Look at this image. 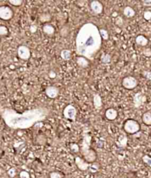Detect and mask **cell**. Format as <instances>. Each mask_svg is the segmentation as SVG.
I'll return each mask as SVG.
<instances>
[{
    "label": "cell",
    "mask_w": 151,
    "mask_h": 178,
    "mask_svg": "<svg viewBox=\"0 0 151 178\" xmlns=\"http://www.w3.org/2000/svg\"><path fill=\"white\" fill-rule=\"evenodd\" d=\"M123 13H124V15L126 17H128V18H132V17H133L135 16L136 12H135L134 9L132 8L131 7L127 6L123 10Z\"/></svg>",
    "instance_id": "ffe728a7"
},
{
    "label": "cell",
    "mask_w": 151,
    "mask_h": 178,
    "mask_svg": "<svg viewBox=\"0 0 151 178\" xmlns=\"http://www.w3.org/2000/svg\"><path fill=\"white\" fill-rule=\"evenodd\" d=\"M105 116L109 121H113L116 119L118 116V112L114 108H108L105 112Z\"/></svg>",
    "instance_id": "4fadbf2b"
},
{
    "label": "cell",
    "mask_w": 151,
    "mask_h": 178,
    "mask_svg": "<svg viewBox=\"0 0 151 178\" xmlns=\"http://www.w3.org/2000/svg\"><path fill=\"white\" fill-rule=\"evenodd\" d=\"M8 174L9 175V177H16V175L17 174L16 169L15 168H11V169L8 171Z\"/></svg>",
    "instance_id": "4dcf8cb0"
},
{
    "label": "cell",
    "mask_w": 151,
    "mask_h": 178,
    "mask_svg": "<svg viewBox=\"0 0 151 178\" xmlns=\"http://www.w3.org/2000/svg\"><path fill=\"white\" fill-rule=\"evenodd\" d=\"M142 75L145 78H146L148 80L151 81V71H143L142 72Z\"/></svg>",
    "instance_id": "1f68e13d"
},
{
    "label": "cell",
    "mask_w": 151,
    "mask_h": 178,
    "mask_svg": "<svg viewBox=\"0 0 151 178\" xmlns=\"http://www.w3.org/2000/svg\"><path fill=\"white\" fill-rule=\"evenodd\" d=\"M8 33H9V30H8V27L6 26L1 25L0 26V35L2 36L8 35Z\"/></svg>",
    "instance_id": "83f0119b"
},
{
    "label": "cell",
    "mask_w": 151,
    "mask_h": 178,
    "mask_svg": "<svg viewBox=\"0 0 151 178\" xmlns=\"http://www.w3.org/2000/svg\"><path fill=\"white\" fill-rule=\"evenodd\" d=\"M142 121L147 126H151V111H146L143 113L142 117Z\"/></svg>",
    "instance_id": "ac0fdd59"
},
{
    "label": "cell",
    "mask_w": 151,
    "mask_h": 178,
    "mask_svg": "<svg viewBox=\"0 0 151 178\" xmlns=\"http://www.w3.org/2000/svg\"><path fill=\"white\" fill-rule=\"evenodd\" d=\"M122 85L128 90H133L138 85V80L133 76H127L123 78Z\"/></svg>",
    "instance_id": "5b68a950"
},
{
    "label": "cell",
    "mask_w": 151,
    "mask_h": 178,
    "mask_svg": "<svg viewBox=\"0 0 151 178\" xmlns=\"http://www.w3.org/2000/svg\"><path fill=\"white\" fill-rule=\"evenodd\" d=\"M99 167H100V165L96 162H94V163H91V164H90L89 170L92 173H95L99 170Z\"/></svg>",
    "instance_id": "cb8c5ba5"
},
{
    "label": "cell",
    "mask_w": 151,
    "mask_h": 178,
    "mask_svg": "<svg viewBox=\"0 0 151 178\" xmlns=\"http://www.w3.org/2000/svg\"><path fill=\"white\" fill-rule=\"evenodd\" d=\"M144 18H145V20H147V21H149V20L151 19V11H145V13H144Z\"/></svg>",
    "instance_id": "836d02e7"
},
{
    "label": "cell",
    "mask_w": 151,
    "mask_h": 178,
    "mask_svg": "<svg viewBox=\"0 0 151 178\" xmlns=\"http://www.w3.org/2000/svg\"><path fill=\"white\" fill-rule=\"evenodd\" d=\"M100 35H101L102 38H103V40H108L109 34H108V33L107 30H105V29H100Z\"/></svg>",
    "instance_id": "484cf974"
},
{
    "label": "cell",
    "mask_w": 151,
    "mask_h": 178,
    "mask_svg": "<svg viewBox=\"0 0 151 178\" xmlns=\"http://www.w3.org/2000/svg\"><path fill=\"white\" fill-rule=\"evenodd\" d=\"M136 43H137L138 45L142 46V47H145V46L147 45L148 39L145 36L142 35H139L136 38Z\"/></svg>",
    "instance_id": "d6986e66"
},
{
    "label": "cell",
    "mask_w": 151,
    "mask_h": 178,
    "mask_svg": "<svg viewBox=\"0 0 151 178\" xmlns=\"http://www.w3.org/2000/svg\"><path fill=\"white\" fill-rule=\"evenodd\" d=\"M150 172H151V169H150Z\"/></svg>",
    "instance_id": "ab89813d"
},
{
    "label": "cell",
    "mask_w": 151,
    "mask_h": 178,
    "mask_svg": "<svg viewBox=\"0 0 151 178\" xmlns=\"http://www.w3.org/2000/svg\"><path fill=\"white\" fill-rule=\"evenodd\" d=\"M128 144V137L125 134H121L116 141V145L119 148H125Z\"/></svg>",
    "instance_id": "5bb4252c"
},
{
    "label": "cell",
    "mask_w": 151,
    "mask_h": 178,
    "mask_svg": "<svg viewBox=\"0 0 151 178\" xmlns=\"http://www.w3.org/2000/svg\"><path fill=\"white\" fill-rule=\"evenodd\" d=\"M30 31L31 32V33H35V32L37 31V26L35 25V24H33V25L30 26Z\"/></svg>",
    "instance_id": "8d00e7d4"
},
{
    "label": "cell",
    "mask_w": 151,
    "mask_h": 178,
    "mask_svg": "<svg viewBox=\"0 0 151 178\" xmlns=\"http://www.w3.org/2000/svg\"><path fill=\"white\" fill-rule=\"evenodd\" d=\"M142 160L147 166H148L149 167H151V157L147 155H145L142 156Z\"/></svg>",
    "instance_id": "4316f807"
},
{
    "label": "cell",
    "mask_w": 151,
    "mask_h": 178,
    "mask_svg": "<svg viewBox=\"0 0 151 178\" xmlns=\"http://www.w3.org/2000/svg\"><path fill=\"white\" fill-rule=\"evenodd\" d=\"M60 57L64 60H69L72 57L71 51L69 50H63L60 52Z\"/></svg>",
    "instance_id": "44dd1931"
},
{
    "label": "cell",
    "mask_w": 151,
    "mask_h": 178,
    "mask_svg": "<svg viewBox=\"0 0 151 178\" xmlns=\"http://www.w3.org/2000/svg\"><path fill=\"white\" fill-rule=\"evenodd\" d=\"M19 178H30V175L27 171H21L19 173Z\"/></svg>",
    "instance_id": "d6a6232c"
},
{
    "label": "cell",
    "mask_w": 151,
    "mask_h": 178,
    "mask_svg": "<svg viewBox=\"0 0 151 178\" xmlns=\"http://www.w3.org/2000/svg\"><path fill=\"white\" fill-rule=\"evenodd\" d=\"M39 20L42 22H48L51 20V16L49 13H44L40 16Z\"/></svg>",
    "instance_id": "603a6c76"
},
{
    "label": "cell",
    "mask_w": 151,
    "mask_h": 178,
    "mask_svg": "<svg viewBox=\"0 0 151 178\" xmlns=\"http://www.w3.org/2000/svg\"><path fill=\"white\" fill-rule=\"evenodd\" d=\"M100 30L93 23L84 24L79 30L75 39L77 55L93 60L102 46Z\"/></svg>",
    "instance_id": "7a4b0ae2"
},
{
    "label": "cell",
    "mask_w": 151,
    "mask_h": 178,
    "mask_svg": "<svg viewBox=\"0 0 151 178\" xmlns=\"http://www.w3.org/2000/svg\"><path fill=\"white\" fill-rule=\"evenodd\" d=\"M13 16V10L10 7L3 6L0 7V18L5 21H8L11 19Z\"/></svg>",
    "instance_id": "52a82bcc"
},
{
    "label": "cell",
    "mask_w": 151,
    "mask_h": 178,
    "mask_svg": "<svg viewBox=\"0 0 151 178\" xmlns=\"http://www.w3.org/2000/svg\"><path fill=\"white\" fill-rule=\"evenodd\" d=\"M62 173L60 172H57V171H54V172H51L49 174V178H63Z\"/></svg>",
    "instance_id": "d4e9b609"
},
{
    "label": "cell",
    "mask_w": 151,
    "mask_h": 178,
    "mask_svg": "<svg viewBox=\"0 0 151 178\" xmlns=\"http://www.w3.org/2000/svg\"><path fill=\"white\" fill-rule=\"evenodd\" d=\"M94 178H100V177H95Z\"/></svg>",
    "instance_id": "f35d334b"
},
{
    "label": "cell",
    "mask_w": 151,
    "mask_h": 178,
    "mask_svg": "<svg viewBox=\"0 0 151 178\" xmlns=\"http://www.w3.org/2000/svg\"><path fill=\"white\" fill-rule=\"evenodd\" d=\"M143 53H144V55H145V56H147V57H150V56H151V50L150 48L145 49V50H144Z\"/></svg>",
    "instance_id": "e575fe53"
},
{
    "label": "cell",
    "mask_w": 151,
    "mask_h": 178,
    "mask_svg": "<svg viewBox=\"0 0 151 178\" xmlns=\"http://www.w3.org/2000/svg\"><path fill=\"white\" fill-rule=\"evenodd\" d=\"M91 135L89 133H85L83 136V140L80 145V152L88 163H94L97 160V152L91 147Z\"/></svg>",
    "instance_id": "3957f363"
},
{
    "label": "cell",
    "mask_w": 151,
    "mask_h": 178,
    "mask_svg": "<svg viewBox=\"0 0 151 178\" xmlns=\"http://www.w3.org/2000/svg\"><path fill=\"white\" fill-rule=\"evenodd\" d=\"M123 129L125 132L130 135L136 134L140 130V124L134 119H128L125 121L123 124Z\"/></svg>",
    "instance_id": "277c9868"
},
{
    "label": "cell",
    "mask_w": 151,
    "mask_h": 178,
    "mask_svg": "<svg viewBox=\"0 0 151 178\" xmlns=\"http://www.w3.org/2000/svg\"><path fill=\"white\" fill-rule=\"evenodd\" d=\"M17 54H18V57L21 60H29L30 58V56H31V52H30V50L27 46L21 45L19 46L18 47V50H17Z\"/></svg>",
    "instance_id": "ba28073f"
},
{
    "label": "cell",
    "mask_w": 151,
    "mask_h": 178,
    "mask_svg": "<svg viewBox=\"0 0 151 178\" xmlns=\"http://www.w3.org/2000/svg\"><path fill=\"white\" fill-rule=\"evenodd\" d=\"M74 162L77 166V167L80 169V171H86L89 169L90 166V163H88L87 161L85 160L84 158L77 156L74 157Z\"/></svg>",
    "instance_id": "9c48e42d"
},
{
    "label": "cell",
    "mask_w": 151,
    "mask_h": 178,
    "mask_svg": "<svg viewBox=\"0 0 151 178\" xmlns=\"http://www.w3.org/2000/svg\"><path fill=\"white\" fill-rule=\"evenodd\" d=\"M76 63L80 68H83V69H86L89 65V60L86 57H83V56H78L76 58Z\"/></svg>",
    "instance_id": "9a60e30c"
},
{
    "label": "cell",
    "mask_w": 151,
    "mask_h": 178,
    "mask_svg": "<svg viewBox=\"0 0 151 178\" xmlns=\"http://www.w3.org/2000/svg\"><path fill=\"white\" fill-rule=\"evenodd\" d=\"M70 149H71V151H72L73 152L77 153L80 152V145L77 144H74V143H72L70 144Z\"/></svg>",
    "instance_id": "f1b7e54d"
},
{
    "label": "cell",
    "mask_w": 151,
    "mask_h": 178,
    "mask_svg": "<svg viewBox=\"0 0 151 178\" xmlns=\"http://www.w3.org/2000/svg\"><path fill=\"white\" fill-rule=\"evenodd\" d=\"M93 104H94V108L97 109H100L103 107V100H102L100 95H99L98 94H96L93 96Z\"/></svg>",
    "instance_id": "e0dca14e"
},
{
    "label": "cell",
    "mask_w": 151,
    "mask_h": 178,
    "mask_svg": "<svg viewBox=\"0 0 151 178\" xmlns=\"http://www.w3.org/2000/svg\"><path fill=\"white\" fill-rule=\"evenodd\" d=\"M8 2L13 6L18 7L22 5L23 0H8Z\"/></svg>",
    "instance_id": "f546056e"
},
{
    "label": "cell",
    "mask_w": 151,
    "mask_h": 178,
    "mask_svg": "<svg viewBox=\"0 0 151 178\" xmlns=\"http://www.w3.org/2000/svg\"><path fill=\"white\" fill-rule=\"evenodd\" d=\"M50 111L44 107H38L20 113L11 108L2 111V117L5 124L14 130H26L34 124L44 121L48 117Z\"/></svg>",
    "instance_id": "6da1fadb"
},
{
    "label": "cell",
    "mask_w": 151,
    "mask_h": 178,
    "mask_svg": "<svg viewBox=\"0 0 151 178\" xmlns=\"http://www.w3.org/2000/svg\"><path fill=\"white\" fill-rule=\"evenodd\" d=\"M91 9L94 13L96 14H100L102 13L103 11V6L102 3L97 0H94L91 2L90 4Z\"/></svg>",
    "instance_id": "7c38bea8"
},
{
    "label": "cell",
    "mask_w": 151,
    "mask_h": 178,
    "mask_svg": "<svg viewBox=\"0 0 151 178\" xmlns=\"http://www.w3.org/2000/svg\"><path fill=\"white\" fill-rule=\"evenodd\" d=\"M49 77H50V78H52V79H53V78H55L56 73L54 72V71H50V73H49Z\"/></svg>",
    "instance_id": "74e56055"
},
{
    "label": "cell",
    "mask_w": 151,
    "mask_h": 178,
    "mask_svg": "<svg viewBox=\"0 0 151 178\" xmlns=\"http://www.w3.org/2000/svg\"><path fill=\"white\" fill-rule=\"evenodd\" d=\"M77 114V111L75 107L72 105H68L65 107L63 111V115L64 118L67 119L74 121Z\"/></svg>",
    "instance_id": "8992f818"
},
{
    "label": "cell",
    "mask_w": 151,
    "mask_h": 178,
    "mask_svg": "<svg viewBox=\"0 0 151 178\" xmlns=\"http://www.w3.org/2000/svg\"><path fill=\"white\" fill-rule=\"evenodd\" d=\"M101 62L103 64H109L111 62V56L109 54H103L101 56Z\"/></svg>",
    "instance_id": "7402d4cb"
},
{
    "label": "cell",
    "mask_w": 151,
    "mask_h": 178,
    "mask_svg": "<svg viewBox=\"0 0 151 178\" xmlns=\"http://www.w3.org/2000/svg\"><path fill=\"white\" fill-rule=\"evenodd\" d=\"M133 105H134L135 108H139L144 102L146 101V97L145 95L142 94L140 92H138L133 96Z\"/></svg>",
    "instance_id": "8fae6325"
},
{
    "label": "cell",
    "mask_w": 151,
    "mask_h": 178,
    "mask_svg": "<svg viewBox=\"0 0 151 178\" xmlns=\"http://www.w3.org/2000/svg\"><path fill=\"white\" fill-rule=\"evenodd\" d=\"M43 31L46 35L49 36H52L55 34V27H53L52 24L46 23L44 26H43Z\"/></svg>",
    "instance_id": "2e32d148"
},
{
    "label": "cell",
    "mask_w": 151,
    "mask_h": 178,
    "mask_svg": "<svg viewBox=\"0 0 151 178\" xmlns=\"http://www.w3.org/2000/svg\"><path fill=\"white\" fill-rule=\"evenodd\" d=\"M45 94L50 99H55L59 94V88L55 86H49L45 89Z\"/></svg>",
    "instance_id": "30bf717a"
},
{
    "label": "cell",
    "mask_w": 151,
    "mask_h": 178,
    "mask_svg": "<svg viewBox=\"0 0 151 178\" xmlns=\"http://www.w3.org/2000/svg\"><path fill=\"white\" fill-rule=\"evenodd\" d=\"M142 4L145 7H151V0H142Z\"/></svg>",
    "instance_id": "d590c367"
}]
</instances>
